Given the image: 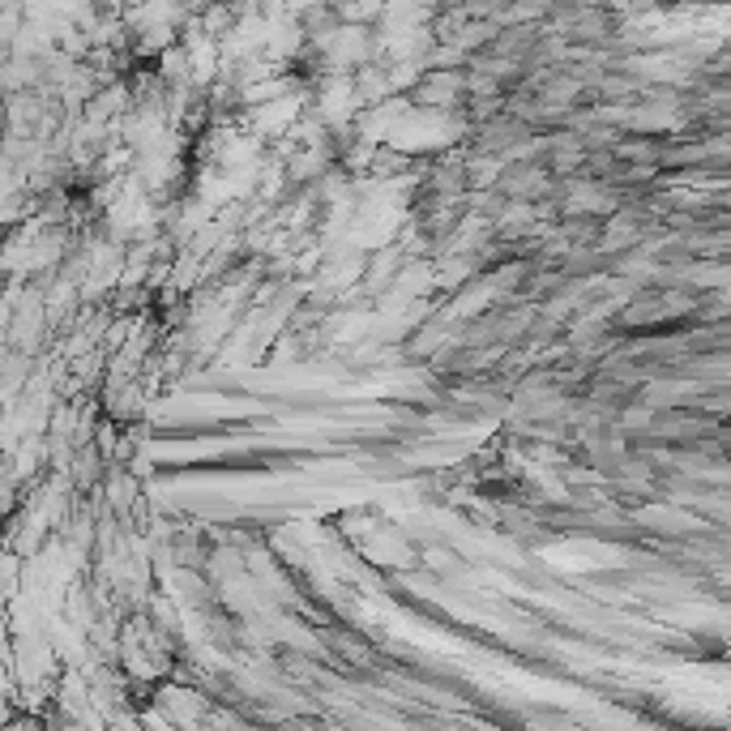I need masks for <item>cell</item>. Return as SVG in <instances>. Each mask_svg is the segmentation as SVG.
<instances>
[{"mask_svg": "<svg viewBox=\"0 0 731 731\" xmlns=\"http://www.w3.org/2000/svg\"><path fill=\"white\" fill-rule=\"evenodd\" d=\"M317 51L321 73H351L364 60H373V26H355V22H339L330 35H321L317 44H308Z\"/></svg>", "mask_w": 731, "mask_h": 731, "instance_id": "cell-1", "label": "cell"}, {"mask_svg": "<svg viewBox=\"0 0 731 731\" xmlns=\"http://www.w3.org/2000/svg\"><path fill=\"white\" fill-rule=\"evenodd\" d=\"M304 107H308V82H299L295 91L270 98V103L244 107L240 116H236V125L248 129V133H257L261 142H274V138H287V133H292V125L304 116Z\"/></svg>", "mask_w": 731, "mask_h": 731, "instance_id": "cell-2", "label": "cell"}, {"mask_svg": "<svg viewBox=\"0 0 731 731\" xmlns=\"http://www.w3.org/2000/svg\"><path fill=\"white\" fill-rule=\"evenodd\" d=\"M150 701L172 719V728H180V723H205V715H210V701L214 697H205L197 684H185V681H172V676H163V681L150 684Z\"/></svg>", "mask_w": 731, "mask_h": 731, "instance_id": "cell-3", "label": "cell"}, {"mask_svg": "<svg viewBox=\"0 0 731 731\" xmlns=\"http://www.w3.org/2000/svg\"><path fill=\"white\" fill-rule=\"evenodd\" d=\"M556 176L547 172L543 158H514L505 163L500 180H496V193L500 197H518V201H552L556 197Z\"/></svg>", "mask_w": 731, "mask_h": 731, "instance_id": "cell-4", "label": "cell"}, {"mask_svg": "<svg viewBox=\"0 0 731 731\" xmlns=\"http://www.w3.org/2000/svg\"><path fill=\"white\" fill-rule=\"evenodd\" d=\"M467 95V73L462 69H424L420 82L411 86V107H428V111H453Z\"/></svg>", "mask_w": 731, "mask_h": 731, "instance_id": "cell-5", "label": "cell"}, {"mask_svg": "<svg viewBox=\"0 0 731 731\" xmlns=\"http://www.w3.org/2000/svg\"><path fill=\"white\" fill-rule=\"evenodd\" d=\"M95 398H98V411H103L107 420H116V424H138V420L150 415V398H146L142 377H133V381H103L95 390Z\"/></svg>", "mask_w": 731, "mask_h": 731, "instance_id": "cell-6", "label": "cell"}, {"mask_svg": "<svg viewBox=\"0 0 731 731\" xmlns=\"http://www.w3.org/2000/svg\"><path fill=\"white\" fill-rule=\"evenodd\" d=\"M406 111H411V98L406 95H390V98H381V103L359 107V111H355V138H364V142H373V146L390 142V133L402 125Z\"/></svg>", "mask_w": 731, "mask_h": 731, "instance_id": "cell-7", "label": "cell"}, {"mask_svg": "<svg viewBox=\"0 0 731 731\" xmlns=\"http://www.w3.org/2000/svg\"><path fill=\"white\" fill-rule=\"evenodd\" d=\"M129 107H133V91H129V73H125V78L98 82V91L82 103L78 116H86V120H95V125H111V120H120Z\"/></svg>", "mask_w": 731, "mask_h": 731, "instance_id": "cell-8", "label": "cell"}, {"mask_svg": "<svg viewBox=\"0 0 731 731\" xmlns=\"http://www.w3.org/2000/svg\"><path fill=\"white\" fill-rule=\"evenodd\" d=\"M64 475H69L73 492H95V487L103 484V475H107V462H103V453H98L95 445L86 440V445L73 449V462H69Z\"/></svg>", "mask_w": 731, "mask_h": 731, "instance_id": "cell-9", "label": "cell"}, {"mask_svg": "<svg viewBox=\"0 0 731 731\" xmlns=\"http://www.w3.org/2000/svg\"><path fill=\"white\" fill-rule=\"evenodd\" d=\"M330 167V158L321 150H308V146H292L283 154V172H287V185H313L321 180V172Z\"/></svg>", "mask_w": 731, "mask_h": 731, "instance_id": "cell-10", "label": "cell"}, {"mask_svg": "<svg viewBox=\"0 0 731 731\" xmlns=\"http://www.w3.org/2000/svg\"><path fill=\"white\" fill-rule=\"evenodd\" d=\"M500 172H505L500 154H480V150L462 154V180H467V189H496Z\"/></svg>", "mask_w": 731, "mask_h": 731, "instance_id": "cell-11", "label": "cell"}, {"mask_svg": "<svg viewBox=\"0 0 731 731\" xmlns=\"http://www.w3.org/2000/svg\"><path fill=\"white\" fill-rule=\"evenodd\" d=\"M351 82H355L359 107L390 98V78H386V64H381V60H364L359 69H351Z\"/></svg>", "mask_w": 731, "mask_h": 731, "instance_id": "cell-12", "label": "cell"}, {"mask_svg": "<svg viewBox=\"0 0 731 731\" xmlns=\"http://www.w3.org/2000/svg\"><path fill=\"white\" fill-rule=\"evenodd\" d=\"M612 150H616L621 163H659L663 138H655V133H621V142Z\"/></svg>", "mask_w": 731, "mask_h": 731, "instance_id": "cell-13", "label": "cell"}, {"mask_svg": "<svg viewBox=\"0 0 731 731\" xmlns=\"http://www.w3.org/2000/svg\"><path fill=\"white\" fill-rule=\"evenodd\" d=\"M492 39H496V22H492V17H467L462 31L453 35V48H462L467 56H475V51H487Z\"/></svg>", "mask_w": 731, "mask_h": 731, "instance_id": "cell-14", "label": "cell"}, {"mask_svg": "<svg viewBox=\"0 0 731 731\" xmlns=\"http://www.w3.org/2000/svg\"><path fill=\"white\" fill-rule=\"evenodd\" d=\"M150 69L167 82V86H176V82H189V60H185V48H180V39L172 44V48H163L154 60H150Z\"/></svg>", "mask_w": 731, "mask_h": 731, "instance_id": "cell-15", "label": "cell"}, {"mask_svg": "<svg viewBox=\"0 0 731 731\" xmlns=\"http://www.w3.org/2000/svg\"><path fill=\"white\" fill-rule=\"evenodd\" d=\"M299 26H304V39L317 44L321 35H330L339 26V13H334V4H313V9L299 13Z\"/></svg>", "mask_w": 731, "mask_h": 731, "instance_id": "cell-16", "label": "cell"}, {"mask_svg": "<svg viewBox=\"0 0 731 731\" xmlns=\"http://www.w3.org/2000/svg\"><path fill=\"white\" fill-rule=\"evenodd\" d=\"M433 9L424 0H381V17L377 22H428Z\"/></svg>", "mask_w": 731, "mask_h": 731, "instance_id": "cell-17", "label": "cell"}, {"mask_svg": "<svg viewBox=\"0 0 731 731\" xmlns=\"http://www.w3.org/2000/svg\"><path fill=\"white\" fill-rule=\"evenodd\" d=\"M424 64L420 60H393L386 64V78H390V95H411V86L420 82Z\"/></svg>", "mask_w": 731, "mask_h": 731, "instance_id": "cell-18", "label": "cell"}, {"mask_svg": "<svg viewBox=\"0 0 731 731\" xmlns=\"http://www.w3.org/2000/svg\"><path fill=\"white\" fill-rule=\"evenodd\" d=\"M17 26H22V9H17V0H13V4H0V56H9V44H13Z\"/></svg>", "mask_w": 731, "mask_h": 731, "instance_id": "cell-19", "label": "cell"}, {"mask_svg": "<svg viewBox=\"0 0 731 731\" xmlns=\"http://www.w3.org/2000/svg\"><path fill=\"white\" fill-rule=\"evenodd\" d=\"M9 650H13V629H9V616L0 608V663H9Z\"/></svg>", "mask_w": 731, "mask_h": 731, "instance_id": "cell-20", "label": "cell"}, {"mask_svg": "<svg viewBox=\"0 0 731 731\" xmlns=\"http://www.w3.org/2000/svg\"><path fill=\"white\" fill-rule=\"evenodd\" d=\"M449 561H453V556L440 552V547H428V552H424V565H428V569H449Z\"/></svg>", "mask_w": 731, "mask_h": 731, "instance_id": "cell-21", "label": "cell"}]
</instances>
